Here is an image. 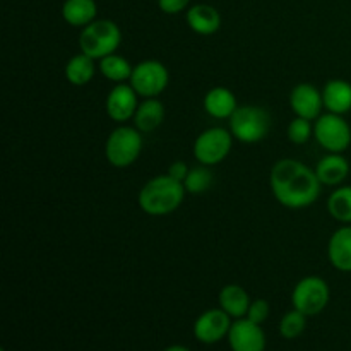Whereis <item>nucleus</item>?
I'll return each instance as SVG.
<instances>
[{
  "label": "nucleus",
  "mask_w": 351,
  "mask_h": 351,
  "mask_svg": "<svg viewBox=\"0 0 351 351\" xmlns=\"http://www.w3.org/2000/svg\"><path fill=\"white\" fill-rule=\"evenodd\" d=\"M139 103V95L134 91L129 82L115 84L110 89L108 96H106V115L115 123H127L129 120L134 119Z\"/></svg>",
  "instance_id": "obj_11"
},
{
  "label": "nucleus",
  "mask_w": 351,
  "mask_h": 351,
  "mask_svg": "<svg viewBox=\"0 0 351 351\" xmlns=\"http://www.w3.org/2000/svg\"><path fill=\"white\" fill-rule=\"evenodd\" d=\"M62 19L72 27H86L98 19L96 0H65L62 3Z\"/></svg>",
  "instance_id": "obj_20"
},
{
  "label": "nucleus",
  "mask_w": 351,
  "mask_h": 351,
  "mask_svg": "<svg viewBox=\"0 0 351 351\" xmlns=\"http://www.w3.org/2000/svg\"><path fill=\"white\" fill-rule=\"evenodd\" d=\"M269 312H271L269 302L264 300V298H257V300L250 302L249 312H247L245 317L249 319V321L256 322V324L263 326L264 322L267 321V317H269Z\"/></svg>",
  "instance_id": "obj_28"
},
{
  "label": "nucleus",
  "mask_w": 351,
  "mask_h": 351,
  "mask_svg": "<svg viewBox=\"0 0 351 351\" xmlns=\"http://www.w3.org/2000/svg\"><path fill=\"white\" fill-rule=\"evenodd\" d=\"M96 72H98V60H95L89 55L79 51L77 55L71 57L65 64L64 74L65 79L71 82L72 86H86L95 79Z\"/></svg>",
  "instance_id": "obj_22"
},
{
  "label": "nucleus",
  "mask_w": 351,
  "mask_h": 351,
  "mask_svg": "<svg viewBox=\"0 0 351 351\" xmlns=\"http://www.w3.org/2000/svg\"><path fill=\"white\" fill-rule=\"evenodd\" d=\"M202 106L211 119L230 120V117L239 108V101L232 89L225 88V86H216L206 93Z\"/></svg>",
  "instance_id": "obj_16"
},
{
  "label": "nucleus",
  "mask_w": 351,
  "mask_h": 351,
  "mask_svg": "<svg viewBox=\"0 0 351 351\" xmlns=\"http://www.w3.org/2000/svg\"><path fill=\"white\" fill-rule=\"evenodd\" d=\"M168 82H170V72L167 65L154 58H147L134 65L129 84L139 95V98L144 99L160 98L168 88Z\"/></svg>",
  "instance_id": "obj_9"
},
{
  "label": "nucleus",
  "mask_w": 351,
  "mask_h": 351,
  "mask_svg": "<svg viewBox=\"0 0 351 351\" xmlns=\"http://www.w3.org/2000/svg\"><path fill=\"white\" fill-rule=\"evenodd\" d=\"M324 110L336 115H346L351 112V82L345 79H331L322 88Z\"/></svg>",
  "instance_id": "obj_18"
},
{
  "label": "nucleus",
  "mask_w": 351,
  "mask_h": 351,
  "mask_svg": "<svg viewBox=\"0 0 351 351\" xmlns=\"http://www.w3.org/2000/svg\"><path fill=\"white\" fill-rule=\"evenodd\" d=\"M163 351H191L187 348V346H182V345H171V346H168L167 350H163Z\"/></svg>",
  "instance_id": "obj_31"
},
{
  "label": "nucleus",
  "mask_w": 351,
  "mask_h": 351,
  "mask_svg": "<svg viewBox=\"0 0 351 351\" xmlns=\"http://www.w3.org/2000/svg\"><path fill=\"white\" fill-rule=\"evenodd\" d=\"M132 71L134 65L130 64L123 55L112 53L108 55V57L98 60V72L106 79V81L113 82V84L129 82Z\"/></svg>",
  "instance_id": "obj_23"
},
{
  "label": "nucleus",
  "mask_w": 351,
  "mask_h": 351,
  "mask_svg": "<svg viewBox=\"0 0 351 351\" xmlns=\"http://www.w3.org/2000/svg\"><path fill=\"white\" fill-rule=\"evenodd\" d=\"M328 259L336 271L351 273V225H343L331 235Z\"/></svg>",
  "instance_id": "obj_17"
},
{
  "label": "nucleus",
  "mask_w": 351,
  "mask_h": 351,
  "mask_svg": "<svg viewBox=\"0 0 351 351\" xmlns=\"http://www.w3.org/2000/svg\"><path fill=\"white\" fill-rule=\"evenodd\" d=\"M165 120V105L160 98H144L136 110L132 125L143 134H151Z\"/></svg>",
  "instance_id": "obj_19"
},
{
  "label": "nucleus",
  "mask_w": 351,
  "mask_h": 351,
  "mask_svg": "<svg viewBox=\"0 0 351 351\" xmlns=\"http://www.w3.org/2000/svg\"><path fill=\"white\" fill-rule=\"evenodd\" d=\"M213 180V171L211 167H206V165H199V167L191 168L189 175L185 177L184 180V187L187 191V194L192 195H199V194H204L211 189Z\"/></svg>",
  "instance_id": "obj_25"
},
{
  "label": "nucleus",
  "mask_w": 351,
  "mask_h": 351,
  "mask_svg": "<svg viewBox=\"0 0 351 351\" xmlns=\"http://www.w3.org/2000/svg\"><path fill=\"white\" fill-rule=\"evenodd\" d=\"M328 211L341 225H351V185H339L328 199Z\"/></svg>",
  "instance_id": "obj_24"
},
{
  "label": "nucleus",
  "mask_w": 351,
  "mask_h": 351,
  "mask_svg": "<svg viewBox=\"0 0 351 351\" xmlns=\"http://www.w3.org/2000/svg\"><path fill=\"white\" fill-rule=\"evenodd\" d=\"M219 307L232 319L245 317L250 307V295L240 285H225L218 295Z\"/></svg>",
  "instance_id": "obj_21"
},
{
  "label": "nucleus",
  "mask_w": 351,
  "mask_h": 351,
  "mask_svg": "<svg viewBox=\"0 0 351 351\" xmlns=\"http://www.w3.org/2000/svg\"><path fill=\"white\" fill-rule=\"evenodd\" d=\"M122 45V31L112 19H96L79 33V50L95 60L117 53Z\"/></svg>",
  "instance_id": "obj_3"
},
{
  "label": "nucleus",
  "mask_w": 351,
  "mask_h": 351,
  "mask_svg": "<svg viewBox=\"0 0 351 351\" xmlns=\"http://www.w3.org/2000/svg\"><path fill=\"white\" fill-rule=\"evenodd\" d=\"M232 136L242 144H257L267 137L271 130V115L259 105H239L228 120Z\"/></svg>",
  "instance_id": "obj_5"
},
{
  "label": "nucleus",
  "mask_w": 351,
  "mask_h": 351,
  "mask_svg": "<svg viewBox=\"0 0 351 351\" xmlns=\"http://www.w3.org/2000/svg\"><path fill=\"white\" fill-rule=\"evenodd\" d=\"M291 112L295 117H302L307 120H317L324 110V101H322V89L315 88L311 82H300L291 89L288 96Z\"/></svg>",
  "instance_id": "obj_12"
},
{
  "label": "nucleus",
  "mask_w": 351,
  "mask_h": 351,
  "mask_svg": "<svg viewBox=\"0 0 351 351\" xmlns=\"http://www.w3.org/2000/svg\"><path fill=\"white\" fill-rule=\"evenodd\" d=\"M314 139L326 153H345L351 144V123L345 115L322 113L314 120Z\"/></svg>",
  "instance_id": "obj_8"
},
{
  "label": "nucleus",
  "mask_w": 351,
  "mask_h": 351,
  "mask_svg": "<svg viewBox=\"0 0 351 351\" xmlns=\"http://www.w3.org/2000/svg\"><path fill=\"white\" fill-rule=\"evenodd\" d=\"M191 7V0H158V9L168 16H177Z\"/></svg>",
  "instance_id": "obj_29"
},
{
  "label": "nucleus",
  "mask_w": 351,
  "mask_h": 351,
  "mask_svg": "<svg viewBox=\"0 0 351 351\" xmlns=\"http://www.w3.org/2000/svg\"><path fill=\"white\" fill-rule=\"evenodd\" d=\"M331 300V288L321 276H305L295 285L291 291L293 308L307 317L319 315Z\"/></svg>",
  "instance_id": "obj_7"
},
{
  "label": "nucleus",
  "mask_w": 351,
  "mask_h": 351,
  "mask_svg": "<svg viewBox=\"0 0 351 351\" xmlns=\"http://www.w3.org/2000/svg\"><path fill=\"white\" fill-rule=\"evenodd\" d=\"M233 321L221 307L202 312L194 322V336L202 345H215L228 338Z\"/></svg>",
  "instance_id": "obj_10"
},
{
  "label": "nucleus",
  "mask_w": 351,
  "mask_h": 351,
  "mask_svg": "<svg viewBox=\"0 0 351 351\" xmlns=\"http://www.w3.org/2000/svg\"><path fill=\"white\" fill-rule=\"evenodd\" d=\"M233 139L235 137L232 136L230 129L209 127L195 137L192 153H194V158L199 161V165L216 167V165L223 163L232 153Z\"/></svg>",
  "instance_id": "obj_6"
},
{
  "label": "nucleus",
  "mask_w": 351,
  "mask_h": 351,
  "mask_svg": "<svg viewBox=\"0 0 351 351\" xmlns=\"http://www.w3.org/2000/svg\"><path fill=\"white\" fill-rule=\"evenodd\" d=\"M144 147V137L134 125L119 123L105 143V158L112 167L129 168L139 160Z\"/></svg>",
  "instance_id": "obj_4"
},
{
  "label": "nucleus",
  "mask_w": 351,
  "mask_h": 351,
  "mask_svg": "<svg viewBox=\"0 0 351 351\" xmlns=\"http://www.w3.org/2000/svg\"><path fill=\"white\" fill-rule=\"evenodd\" d=\"M307 328V315L298 312L297 308L287 312L280 321V335L285 339H297L298 336L304 335Z\"/></svg>",
  "instance_id": "obj_26"
},
{
  "label": "nucleus",
  "mask_w": 351,
  "mask_h": 351,
  "mask_svg": "<svg viewBox=\"0 0 351 351\" xmlns=\"http://www.w3.org/2000/svg\"><path fill=\"white\" fill-rule=\"evenodd\" d=\"M228 345L232 351H264L266 335L261 324H256L247 317L235 319L228 332Z\"/></svg>",
  "instance_id": "obj_13"
},
{
  "label": "nucleus",
  "mask_w": 351,
  "mask_h": 351,
  "mask_svg": "<svg viewBox=\"0 0 351 351\" xmlns=\"http://www.w3.org/2000/svg\"><path fill=\"white\" fill-rule=\"evenodd\" d=\"M287 137L291 144H307L314 137V122L302 117H295L287 127Z\"/></svg>",
  "instance_id": "obj_27"
},
{
  "label": "nucleus",
  "mask_w": 351,
  "mask_h": 351,
  "mask_svg": "<svg viewBox=\"0 0 351 351\" xmlns=\"http://www.w3.org/2000/svg\"><path fill=\"white\" fill-rule=\"evenodd\" d=\"M269 189L283 208L305 209L321 197L322 184L315 168L295 158H281L269 171Z\"/></svg>",
  "instance_id": "obj_1"
},
{
  "label": "nucleus",
  "mask_w": 351,
  "mask_h": 351,
  "mask_svg": "<svg viewBox=\"0 0 351 351\" xmlns=\"http://www.w3.org/2000/svg\"><path fill=\"white\" fill-rule=\"evenodd\" d=\"M0 351H5V350H0Z\"/></svg>",
  "instance_id": "obj_32"
},
{
  "label": "nucleus",
  "mask_w": 351,
  "mask_h": 351,
  "mask_svg": "<svg viewBox=\"0 0 351 351\" xmlns=\"http://www.w3.org/2000/svg\"><path fill=\"white\" fill-rule=\"evenodd\" d=\"M350 161L343 153H328L315 165V173L322 187H339L350 175Z\"/></svg>",
  "instance_id": "obj_15"
},
{
  "label": "nucleus",
  "mask_w": 351,
  "mask_h": 351,
  "mask_svg": "<svg viewBox=\"0 0 351 351\" xmlns=\"http://www.w3.org/2000/svg\"><path fill=\"white\" fill-rule=\"evenodd\" d=\"M185 194L187 191L182 182L175 180L168 173L156 175L141 187L137 204L141 211L149 216H167L180 208Z\"/></svg>",
  "instance_id": "obj_2"
},
{
  "label": "nucleus",
  "mask_w": 351,
  "mask_h": 351,
  "mask_svg": "<svg viewBox=\"0 0 351 351\" xmlns=\"http://www.w3.org/2000/svg\"><path fill=\"white\" fill-rule=\"evenodd\" d=\"M185 23L201 36H211L221 27V14L215 5L209 3H194L185 10Z\"/></svg>",
  "instance_id": "obj_14"
},
{
  "label": "nucleus",
  "mask_w": 351,
  "mask_h": 351,
  "mask_svg": "<svg viewBox=\"0 0 351 351\" xmlns=\"http://www.w3.org/2000/svg\"><path fill=\"white\" fill-rule=\"evenodd\" d=\"M189 171H191V167H189V165L185 163V161L178 160V161H173V163H171L170 167H168L167 173L170 175L171 178H175V180H178V182H182V184H184L185 177H187V175H189Z\"/></svg>",
  "instance_id": "obj_30"
}]
</instances>
